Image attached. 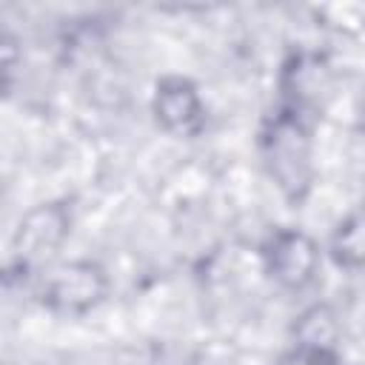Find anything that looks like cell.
<instances>
[{
  "mask_svg": "<svg viewBox=\"0 0 365 365\" xmlns=\"http://www.w3.org/2000/svg\"><path fill=\"white\" fill-rule=\"evenodd\" d=\"M97 274L91 268H71V271H63L54 285H51V297L54 299H66V305H74L77 299L88 302L94 299L97 294Z\"/></svg>",
  "mask_w": 365,
  "mask_h": 365,
  "instance_id": "cell-4",
  "label": "cell"
},
{
  "mask_svg": "<svg viewBox=\"0 0 365 365\" xmlns=\"http://www.w3.org/2000/svg\"><path fill=\"white\" fill-rule=\"evenodd\" d=\"M268 148V163L274 177L279 180L282 188H302L305 185V165H308V145H305V134L299 128L297 120L291 117H279L274 123V131L265 140Z\"/></svg>",
  "mask_w": 365,
  "mask_h": 365,
  "instance_id": "cell-1",
  "label": "cell"
},
{
  "mask_svg": "<svg viewBox=\"0 0 365 365\" xmlns=\"http://www.w3.org/2000/svg\"><path fill=\"white\" fill-rule=\"evenodd\" d=\"M154 108H157V120H160L168 131L191 134V131L200 128L202 106H200L197 91H194L185 80H165V83L157 88Z\"/></svg>",
  "mask_w": 365,
  "mask_h": 365,
  "instance_id": "cell-2",
  "label": "cell"
},
{
  "mask_svg": "<svg viewBox=\"0 0 365 365\" xmlns=\"http://www.w3.org/2000/svg\"><path fill=\"white\" fill-rule=\"evenodd\" d=\"M271 271L285 285H302L317 262L314 245L302 234H279L271 248Z\"/></svg>",
  "mask_w": 365,
  "mask_h": 365,
  "instance_id": "cell-3",
  "label": "cell"
}]
</instances>
